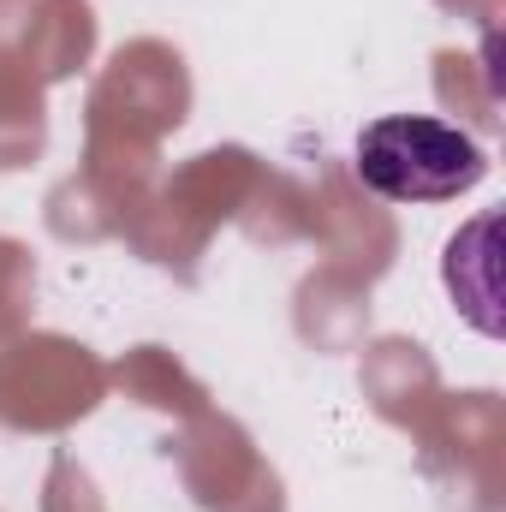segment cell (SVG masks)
I'll return each mask as SVG.
<instances>
[{
  "mask_svg": "<svg viewBox=\"0 0 506 512\" xmlns=\"http://www.w3.org/2000/svg\"><path fill=\"white\" fill-rule=\"evenodd\" d=\"M489 155L471 131L429 114H381L358 131V179L387 203H453L483 185Z\"/></svg>",
  "mask_w": 506,
  "mask_h": 512,
  "instance_id": "1",
  "label": "cell"
}]
</instances>
